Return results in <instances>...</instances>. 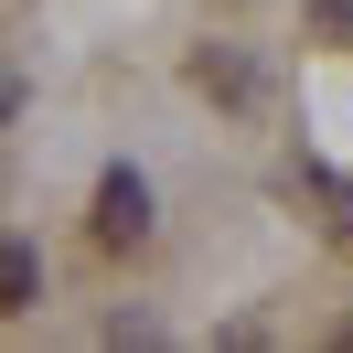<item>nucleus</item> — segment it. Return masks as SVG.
<instances>
[{"label": "nucleus", "instance_id": "1", "mask_svg": "<svg viewBox=\"0 0 353 353\" xmlns=\"http://www.w3.org/2000/svg\"><path fill=\"white\" fill-rule=\"evenodd\" d=\"M139 236H150V182L118 161V172L97 182V246H139Z\"/></svg>", "mask_w": 353, "mask_h": 353}, {"label": "nucleus", "instance_id": "2", "mask_svg": "<svg viewBox=\"0 0 353 353\" xmlns=\"http://www.w3.org/2000/svg\"><path fill=\"white\" fill-rule=\"evenodd\" d=\"M32 300H43V257H32L22 236H0V321H22Z\"/></svg>", "mask_w": 353, "mask_h": 353}, {"label": "nucleus", "instance_id": "3", "mask_svg": "<svg viewBox=\"0 0 353 353\" xmlns=\"http://www.w3.org/2000/svg\"><path fill=\"white\" fill-rule=\"evenodd\" d=\"M193 86H203V97H225V108H246V97H257V75H246V54H236V43H203V54H193Z\"/></svg>", "mask_w": 353, "mask_h": 353}]
</instances>
